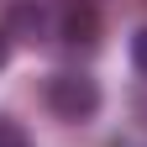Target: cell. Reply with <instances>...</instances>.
<instances>
[{"label":"cell","mask_w":147,"mask_h":147,"mask_svg":"<svg viewBox=\"0 0 147 147\" xmlns=\"http://www.w3.org/2000/svg\"><path fill=\"white\" fill-rule=\"evenodd\" d=\"M42 100H47V110H53V116H58V121H68V126L95 121V116H100V105H105L100 79H95V74H84V68H58V74H47Z\"/></svg>","instance_id":"cell-1"},{"label":"cell","mask_w":147,"mask_h":147,"mask_svg":"<svg viewBox=\"0 0 147 147\" xmlns=\"http://www.w3.org/2000/svg\"><path fill=\"white\" fill-rule=\"evenodd\" d=\"M5 32H11V42H32L37 47V42H47V37H58V11H53L47 0H16Z\"/></svg>","instance_id":"cell-2"},{"label":"cell","mask_w":147,"mask_h":147,"mask_svg":"<svg viewBox=\"0 0 147 147\" xmlns=\"http://www.w3.org/2000/svg\"><path fill=\"white\" fill-rule=\"evenodd\" d=\"M58 37H63V47L89 53L100 42V11L89 5V0H68V5L58 11Z\"/></svg>","instance_id":"cell-3"},{"label":"cell","mask_w":147,"mask_h":147,"mask_svg":"<svg viewBox=\"0 0 147 147\" xmlns=\"http://www.w3.org/2000/svg\"><path fill=\"white\" fill-rule=\"evenodd\" d=\"M131 68H137L142 79H147V26H142V32L131 37Z\"/></svg>","instance_id":"cell-4"},{"label":"cell","mask_w":147,"mask_h":147,"mask_svg":"<svg viewBox=\"0 0 147 147\" xmlns=\"http://www.w3.org/2000/svg\"><path fill=\"white\" fill-rule=\"evenodd\" d=\"M5 63H11V32L0 26V68H5Z\"/></svg>","instance_id":"cell-5"}]
</instances>
